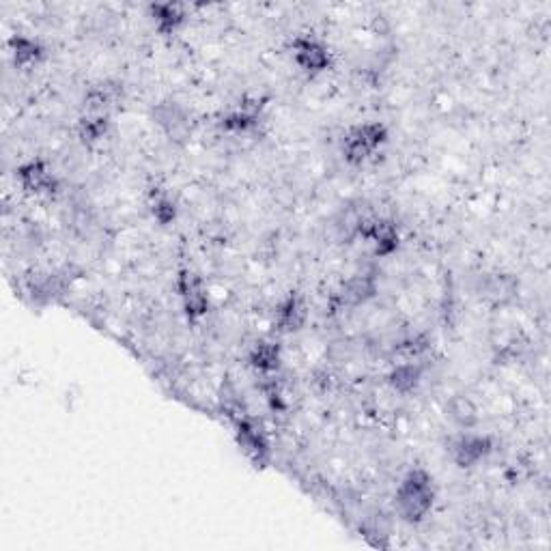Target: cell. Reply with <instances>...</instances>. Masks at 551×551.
<instances>
[{"label":"cell","instance_id":"cell-5","mask_svg":"<svg viewBox=\"0 0 551 551\" xmlns=\"http://www.w3.org/2000/svg\"><path fill=\"white\" fill-rule=\"evenodd\" d=\"M448 459L459 470L472 472L485 465L496 452V437L478 429L459 431L448 440Z\"/></svg>","mask_w":551,"mask_h":551},{"label":"cell","instance_id":"cell-15","mask_svg":"<svg viewBox=\"0 0 551 551\" xmlns=\"http://www.w3.org/2000/svg\"><path fill=\"white\" fill-rule=\"evenodd\" d=\"M110 132H112V117L102 115V112H82L74 127L76 140L84 149H93L97 145H102L110 136Z\"/></svg>","mask_w":551,"mask_h":551},{"label":"cell","instance_id":"cell-13","mask_svg":"<svg viewBox=\"0 0 551 551\" xmlns=\"http://www.w3.org/2000/svg\"><path fill=\"white\" fill-rule=\"evenodd\" d=\"M282 343L276 338H259L246 351V364L257 377H274L282 369Z\"/></svg>","mask_w":551,"mask_h":551},{"label":"cell","instance_id":"cell-1","mask_svg":"<svg viewBox=\"0 0 551 551\" xmlns=\"http://www.w3.org/2000/svg\"><path fill=\"white\" fill-rule=\"evenodd\" d=\"M392 134L386 121L364 119L347 125L338 138V155H341L349 171L379 166V155H384Z\"/></svg>","mask_w":551,"mask_h":551},{"label":"cell","instance_id":"cell-4","mask_svg":"<svg viewBox=\"0 0 551 551\" xmlns=\"http://www.w3.org/2000/svg\"><path fill=\"white\" fill-rule=\"evenodd\" d=\"M16 181L20 190L35 201H54L63 190V179L46 158H28L18 164Z\"/></svg>","mask_w":551,"mask_h":551},{"label":"cell","instance_id":"cell-3","mask_svg":"<svg viewBox=\"0 0 551 551\" xmlns=\"http://www.w3.org/2000/svg\"><path fill=\"white\" fill-rule=\"evenodd\" d=\"M291 63L306 80L328 76L334 67V52L328 41L315 33H295L289 41Z\"/></svg>","mask_w":551,"mask_h":551},{"label":"cell","instance_id":"cell-12","mask_svg":"<svg viewBox=\"0 0 551 551\" xmlns=\"http://www.w3.org/2000/svg\"><path fill=\"white\" fill-rule=\"evenodd\" d=\"M308 321V306L302 293L289 291L274 308V336H287L300 332Z\"/></svg>","mask_w":551,"mask_h":551},{"label":"cell","instance_id":"cell-8","mask_svg":"<svg viewBox=\"0 0 551 551\" xmlns=\"http://www.w3.org/2000/svg\"><path fill=\"white\" fill-rule=\"evenodd\" d=\"M379 295V272L377 270H358L343 278L336 291V300L343 308L358 310L369 306Z\"/></svg>","mask_w":551,"mask_h":551},{"label":"cell","instance_id":"cell-11","mask_svg":"<svg viewBox=\"0 0 551 551\" xmlns=\"http://www.w3.org/2000/svg\"><path fill=\"white\" fill-rule=\"evenodd\" d=\"M427 364L422 360H403L399 364H392L390 371L384 375L386 386L397 397H414L425 384Z\"/></svg>","mask_w":551,"mask_h":551},{"label":"cell","instance_id":"cell-10","mask_svg":"<svg viewBox=\"0 0 551 551\" xmlns=\"http://www.w3.org/2000/svg\"><path fill=\"white\" fill-rule=\"evenodd\" d=\"M147 18L155 35H160L162 39H173L188 28L190 9L177 3H151L147 5Z\"/></svg>","mask_w":551,"mask_h":551},{"label":"cell","instance_id":"cell-17","mask_svg":"<svg viewBox=\"0 0 551 551\" xmlns=\"http://www.w3.org/2000/svg\"><path fill=\"white\" fill-rule=\"evenodd\" d=\"M147 211L155 224L162 226V229H168V226H173L179 220L181 207L171 190L155 188L147 196Z\"/></svg>","mask_w":551,"mask_h":551},{"label":"cell","instance_id":"cell-6","mask_svg":"<svg viewBox=\"0 0 551 551\" xmlns=\"http://www.w3.org/2000/svg\"><path fill=\"white\" fill-rule=\"evenodd\" d=\"M175 289L181 302L183 315L190 323H201L211 313V295L201 274H196L190 267H181L177 272Z\"/></svg>","mask_w":551,"mask_h":551},{"label":"cell","instance_id":"cell-14","mask_svg":"<svg viewBox=\"0 0 551 551\" xmlns=\"http://www.w3.org/2000/svg\"><path fill=\"white\" fill-rule=\"evenodd\" d=\"M446 416L459 431L478 429L483 414H480V405L468 392L450 394L446 399Z\"/></svg>","mask_w":551,"mask_h":551},{"label":"cell","instance_id":"cell-2","mask_svg":"<svg viewBox=\"0 0 551 551\" xmlns=\"http://www.w3.org/2000/svg\"><path fill=\"white\" fill-rule=\"evenodd\" d=\"M435 502L437 485L433 474L427 468H420V465L407 468L401 474L392 496L397 517L405 521L407 526H420L422 521H427V517L433 513Z\"/></svg>","mask_w":551,"mask_h":551},{"label":"cell","instance_id":"cell-16","mask_svg":"<svg viewBox=\"0 0 551 551\" xmlns=\"http://www.w3.org/2000/svg\"><path fill=\"white\" fill-rule=\"evenodd\" d=\"M235 437H237L239 450H242L244 455L248 459H252L254 463H263L270 459V455H272L270 442H267L265 433L257 425H252V422L239 418L237 427H235Z\"/></svg>","mask_w":551,"mask_h":551},{"label":"cell","instance_id":"cell-7","mask_svg":"<svg viewBox=\"0 0 551 551\" xmlns=\"http://www.w3.org/2000/svg\"><path fill=\"white\" fill-rule=\"evenodd\" d=\"M151 119L160 127V132L168 143L173 145H186L190 143L192 132H194V121L190 110L177 100H160L151 108Z\"/></svg>","mask_w":551,"mask_h":551},{"label":"cell","instance_id":"cell-9","mask_svg":"<svg viewBox=\"0 0 551 551\" xmlns=\"http://www.w3.org/2000/svg\"><path fill=\"white\" fill-rule=\"evenodd\" d=\"M7 52L18 72H35L48 59L44 41L28 33H13L7 39Z\"/></svg>","mask_w":551,"mask_h":551}]
</instances>
